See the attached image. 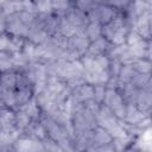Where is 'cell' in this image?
<instances>
[{"mask_svg":"<svg viewBox=\"0 0 152 152\" xmlns=\"http://www.w3.org/2000/svg\"><path fill=\"white\" fill-rule=\"evenodd\" d=\"M127 114H128V119H129V121L135 122V121H138V120H140V119H141L140 113H139V112H137V109H135V108L129 107V109H128Z\"/></svg>","mask_w":152,"mask_h":152,"instance_id":"6da1fadb","label":"cell"},{"mask_svg":"<svg viewBox=\"0 0 152 152\" xmlns=\"http://www.w3.org/2000/svg\"><path fill=\"white\" fill-rule=\"evenodd\" d=\"M51 6H52V4L50 2V0H40L39 2H38V10L39 11H42V12H48V11H50V8H51Z\"/></svg>","mask_w":152,"mask_h":152,"instance_id":"7a4b0ae2","label":"cell"},{"mask_svg":"<svg viewBox=\"0 0 152 152\" xmlns=\"http://www.w3.org/2000/svg\"><path fill=\"white\" fill-rule=\"evenodd\" d=\"M99 32H100V30H99L97 26H95V24H93V25H90V26L88 27V34H89L91 38L97 37V36H99Z\"/></svg>","mask_w":152,"mask_h":152,"instance_id":"277c9868","label":"cell"},{"mask_svg":"<svg viewBox=\"0 0 152 152\" xmlns=\"http://www.w3.org/2000/svg\"><path fill=\"white\" fill-rule=\"evenodd\" d=\"M8 68H11V62L8 61V59H1L0 61V69L1 70H6V69H8Z\"/></svg>","mask_w":152,"mask_h":152,"instance_id":"9c48e42d","label":"cell"},{"mask_svg":"<svg viewBox=\"0 0 152 152\" xmlns=\"http://www.w3.org/2000/svg\"><path fill=\"white\" fill-rule=\"evenodd\" d=\"M90 0H80V2H78V6L82 8V10H84V8H88L89 6H90Z\"/></svg>","mask_w":152,"mask_h":152,"instance_id":"8fae6325","label":"cell"},{"mask_svg":"<svg viewBox=\"0 0 152 152\" xmlns=\"http://www.w3.org/2000/svg\"><path fill=\"white\" fill-rule=\"evenodd\" d=\"M134 6H135L137 12H139V13H141V12L144 11V8H145V7H147V5L145 4V1H144V0H137V1H135V4H134Z\"/></svg>","mask_w":152,"mask_h":152,"instance_id":"52a82bcc","label":"cell"},{"mask_svg":"<svg viewBox=\"0 0 152 152\" xmlns=\"http://www.w3.org/2000/svg\"><path fill=\"white\" fill-rule=\"evenodd\" d=\"M7 44H8L7 38H6V37H0V50L5 49V48L7 46Z\"/></svg>","mask_w":152,"mask_h":152,"instance_id":"7c38bea8","label":"cell"},{"mask_svg":"<svg viewBox=\"0 0 152 152\" xmlns=\"http://www.w3.org/2000/svg\"><path fill=\"white\" fill-rule=\"evenodd\" d=\"M137 66H138V69H139L140 71H142V72H146V71L150 70V63H148V62H145V61L138 62V63H137Z\"/></svg>","mask_w":152,"mask_h":152,"instance_id":"5b68a950","label":"cell"},{"mask_svg":"<svg viewBox=\"0 0 152 152\" xmlns=\"http://www.w3.org/2000/svg\"><path fill=\"white\" fill-rule=\"evenodd\" d=\"M95 95H96V97H97L99 100H101L102 96L104 95V89L101 88V87H97V88L95 89Z\"/></svg>","mask_w":152,"mask_h":152,"instance_id":"30bf717a","label":"cell"},{"mask_svg":"<svg viewBox=\"0 0 152 152\" xmlns=\"http://www.w3.org/2000/svg\"><path fill=\"white\" fill-rule=\"evenodd\" d=\"M2 82H4L5 86H7V87H12V86L15 83V78H14L13 75H6V76L2 77Z\"/></svg>","mask_w":152,"mask_h":152,"instance_id":"3957f363","label":"cell"},{"mask_svg":"<svg viewBox=\"0 0 152 152\" xmlns=\"http://www.w3.org/2000/svg\"><path fill=\"white\" fill-rule=\"evenodd\" d=\"M138 42H140V36L137 34V33H131L129 34V38H128V43L129 44H137Z\"/></svg>","mask_w":152,"mask_h":152,"instance_id":"ba28073f","label":"cell"},{"mask_svg":"<svg viewBox=\"0 0 152 152\" xmlns=\"http://www.w3.org/2000/svg\"><path fill=\"white\" fill-rule=\"evenodd\" d=\"M1 2H2V0H0V4H1Z\"/></svg>","mask_w":152,"mask_h":152,"instance_id":"4fadbf2b","label":"cell"},{"mask_svg":"<svg viewBox=\"0 0 152 152\" xmlns=\"http://www.w3.org/2000/svg\"><path fill=\"white\" fill-rule=\"evenodd\" d=\"M18 122H19L20 126H25V125L28 122V115H27L26 113L19 114V116H18Z\"/></svg>","mask_w":152,"mask_h":152,"instance_id":"8992f818","label":"cell"}]
</instances>
